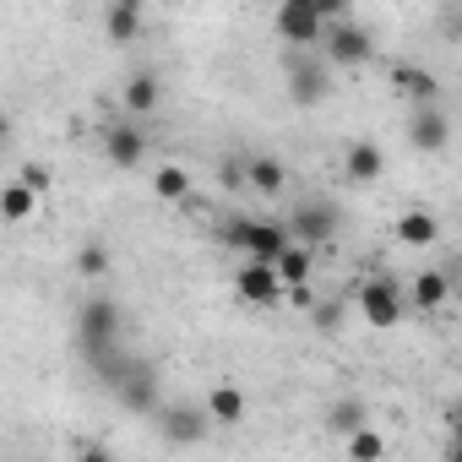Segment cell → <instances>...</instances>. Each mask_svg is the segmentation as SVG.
Returning a JSON list of instances; mask_svg holds the SVG:
<instances>
[{
    "label": "cell",
    "mask_w": 462,
    "mask_h": 462,
    "mask_svg": "<svg viewBox=\"0 0 462 462\" xmlns=\"http://www.w3.org/2000/svg\"><path fill=\"white\" fill-rule=\"evenodd\" d=\"M408 142H413L419 152H446V147H451V115H446L440 104L413 109V115H408Z\"/></svg>",
    "instance_id": "obj_10"
},
{
    "label": "cell",
    "mask_w": 462,
    "mask_h": 462,
    "mask_svg": "<svg viewBox=\"0 0 462 462\" xmlns=\"http://www.w3.org/2000/svg\"><path fill=\"white\" fill-rule=\"evenodd\" d=\"M6 142H12V115L0 109V147H6Z\"/></svg>",
    "instance_id": "obj_30"
},
{
    "label": "cell",
    "mask_w": 462,
    "mask_h": 462,
    "mask_svg": "<svg viewBox=\"0 0 462 462\" xmlns=\"http://www.w3.org/2000/svg\"><path fill=\"white\" fill-rule=\"evenodd\" d=\"M283 300H289L294 310H310V305H316V294H310V283H300V289H283Z\"/></svg>",
    "instance_id": "obj_28"
},
{
    "label": "cell",
    "mask_w": 462,
    "mask_h": 462,
    "mask_svg": "<svg viewBox=\"0 0 462 462\" xmlns=\"http://www.w3.org/2000/svg\"><path fill=\"white\" fill-rule=\"evenodd\" d=\"M289 245H305V251H316V245H332L337 240V207L332 201H321V196H310V201H300L294 212H289Z\"/></svg>",
    "instance_id": "obj_4"
},
{
    "label": "cell",
    "mask_w": 462,
    "mask_h": 462,
    "mask_svg": "<svg viewBox=\"0 0 462 462\" xmlns=\"http://www.w3.org/2000/svg\"><path fill=\"white\" fill-rule=\"evenodd\" d=\"M39 212V196H28L17 180L6 185V190H0V223H28Z\"/></svg>",
    "instance_id": "obj_24"
},
{
    "label": "cell",
    "mask_w": 462,
    "mask_h": 462,
    "mask_svg": "<svg viewBox=\"0 0 462 462\" xmlns=\"http://www.w3.org/2000/svg\"><path fill=\"white\" fill-rule=\"evenodd\" d=\"M435 235H440V217L424 212V207H413V212L397 217V240L402 245H435Z\"/></svg>",
    "instance_id": "obj_20"
},
{
    "label": "cell",
    "mask_w": 462,
    "mask_h": 462,
    "mask_svg": "<svg viewBox=\"0 0 462 462\" xmlns=\"http://www.w3.org/2000/svg\"><path fill=\"white\" fill-rule=\"evenodd\" d=\"M446 300H451V278H446V273H435V267H430V273H419V278H413V289L402 294V305H419V310H440Z\"/></svg>",
    "instance_id": "obj_18"
},
{
    "label": "cell",
    "mask_w": 462,
    "mask_h": 462,
    "mask_svg": "<svg viewBox=\"0 0 462 462\" xmlns=\"http://www.w3.org/2000/svg\"><path fill=\"white\" fill-rule=\"evenodd\" d=\"M316 55H321L327 66H365V60L375 55V33H370V28H359L354 17H343V23H332V28L321 33Z\"/></svg>",
    "instance_id": "obj_5"
},
{
    "label": "cell",
    "mask_w": 462,
    "mask_h": 462,
    "mask_svg": "<svg viewBox=\"0 0 462 462\" xmlns=\"http://www.w3.org/2000/svg\"><path fill=\"white\" fill-rule=\"evenodd\" d=\"M71 462H115V457H109V451H104V446H82V451H77V457H71Z\"/></svg>",
    "instance_id": "obj_29"
},
{
    "label": "cell",
    "mask_w": 462,
    "mask_h": 462,
    "mask_svg": "<svg viewBox=\"0 0 462 462\" xmlns=\"http://www.w3.org/2000/svg\"><path fill=\"white\" fill-rule=\"evenodd\" d=\"M207 419H212V430L223 424V430H235V424H245V413H251V402H245V392L235 386V381H217L212 392H207Z\"/></svg>",
    "instance_id": "obj_13"
},
{
    "label": "cell",
    "mask_w": 462,
    "mask_h": 462,
    "mask_svg": "<svg viewBox=\"0 0 462 462\" xmlns=\"http://www.w3.org/2000/svg\"><path fill=\"white\" fill-rule=\"evenodd\" d=\"M273 28H278V39H283L289 50H316L321 33H327L310 0H283V6L273 12Z\"/></svg>",
    "instance_id": "obj_8"
},
{
    "label": "cell",
    "mask_w": 462,
    "mask_h": 462,
    "mask_svg": "<svg viewBox=\"0 0 462 462\" xmlns=\"http://www.w3.org/2000/svg\"><path fill=\"white\" fill-rule=\"evenodd\" d=\"M104 33H109L115 44H131V39L142 33V6H136V0H120V6L104 12Z\"/></svg>",
    "instance_id": "obj_21"
},
{
    "label": "cell",
    "mask_w": 462,
    "mask_h": 462,
    "mask_svg": "<svg viewBox=\"0 0 462 462\" xmlns=\"http://www.w3.org/2000/svg\"><path fill=\"white\" fill-rule=\"evenodd\" d=\"M397 82H402V93L413 98V109H424V104H435V98H440V77H435V71L402 66V71H397Z\"/></svg>",
    "instance_id": "obj_22"
},
{
    "label": "cell",
    "mask_w": 462,
    "mask_h": 462,
    "mask_svg": "<svg viewBox=\"0 0 462 462\" xmlns=\"http://www.w3.org/2000/svg\"><path fill=\"white\" fill-rule=\"evenodd\" d=\"M283 82L300 109H316L332 98V66L316 50H283Z\"/></svg>",
    "instance_id": "obj_2"
},
{
    "label": "cell",
    "mask_w": 462,
    "mask_h": 462,
    "mask_svg": "<svg viewBox=\"0 0 462 462\" xmlns=\"http://www.w3.org/2000/svg\"><path fill=\"white\" fill-rule=\"evenodd\" d=\"M152 419H158V435H163L169 446H196V440H207V435H212L207 408H201V402H185V397L158 402V408H152Z\"/></svg>",
    "instance_id": "obj_6"
},
{
    "label": "cell",
    "mask_w": 462,
    "mask_h": 462,
    "mask_svg": "<svg viewBox=\"0 0 462 462\" xmlns=\"http://www.w3.org/2000/svg\"><path fill=\"white\" fill-rule=\"evenodd\" d=\"M17 185H23L28 196H44V190L55 185V169H50V163H23V174H17Z\"/></svg>",
    "instance_id": "obj_27"
},
{
    "label": "cell",
    "mask_w": 462,
    "mask_h": 462,
    "mask_svg": "<svg viewBox=\"0 0 462 462\" xmlns=\"http://www.w3.org/2000/svg\"><path fill=\"white\" fill-rule=\"evenodd\" d=\"M402 310H408V305H402V289H397L392 278H370V283L359 289V316H365L370 327L386 332V327L402 321Z\"/></svg>",
    "instance_id": "obj_9"
},
{
    "label": "cell",
    "mask_w": 462,
    "mask_h": 462,
    "mask_svg": "<svg viewBox=\"0 0 462 462\" xmlns=\"http://www.w3.org/2000/svg\"><path fill=\"white\" fill-rule=\"evenodd\" d=\"M235 289H240V300H245V305H256V310H273V305L283 300V283L273 278V267H267V262H240Z\"/></svg>",
    "instance_id": "obj_12"
},
{
    "label": "cell",
    "mask_w": 462,
    "mask_h": 462,
    "mask_svg": "<svg viewBox=\"0 0 462 462\" xmlns=\"http://www.w3.org/2000/svg\"><path fill=\"white\" fill-rule=\"evenodd\" d=\"M343 174H348L354 185L381 180V174H386V152H381V142H370V136L348 142V152H343Z\"/></svg>",
    "instance_id": "obj_14"
},
{
    "label": "cell",
    "mask_w": 462,
    "mask_h": 462,
    "mask_svg": "<svg viewBox=\"0 0 462 462\" xmlns=\"http://www.w3.org/2000/svg\"><path fill=\"white\" fill-rule=\"evenodd\" d=\"M365 424H370V413H365L359 397H332V408H327V430H332L337 440H348V435L365 430Z\"/></svg>",
    "instance_id": "obj_19"
},
{
    "label": "cell",
    "mask_w": 462,
    "mask_h": 462,
    "mask_svg": "<svg viewBox=\"0 0 462 462\" xmlns=\"http://www.w3.org/2000/svg\"><path fill=\"white\" fill-rule=\"evenodd\" d=\"M109 392H115L120 408H131V413H152V408H158V365L131 354L125 370H120V381H115Z\"/></svg>",
    "instance_id": "obj_7"
},
{
    "label": "cell",
    "mask_w": 462,
    "mask_h": 462,
    "mask_svg": "<svg viewBox=\"0 0 462 462\" xmlns=\"http://www.w3.org/2000/svg\"><path fill=\"white\" fill-rule=\"evenodd\" d=\"M343 446H348V462H381V457H386V440H381L370 424H365V430H354Z\"/></svg>",
    "instance_id": "obj_25"
},
{
    "label": "cell",
    "mask_w": 462,
    "mask_h": 462,
    "mask_svg": "<svg viewBox=\"0 0 462 462\" xmlns=\"http://www.w3.org/2000/svg\"><path fill=\"white\" fill-rule=\"evenodd\" d=\"M120 332H125V310H120V300H115V294H93V300H82V310H77L82 365H88L93 354L115 348V343H120Z\"/></svg>",
    "instance_id": "obj_1"
},
{
    "label": "cell",
    "mask_w": 462,
    "mask_h": 462,
    "mask_svg": "<svg viewBox=\"0 0 462 462\" xmlns=\"http://www.w3.org/2000/svg\"><path fill=\"white\" fill-rule=\"evenodd\" d=\"M152 196H158V201H185V196H190V169H180V163H158V174H152Z\"/></svg>",
    "instance_id": "obj_23"
},
{
    "label": "cell",
    "mask_w": 462,
    "mask_h": 462,
    "mask_svg": "<svg viewBox=\"0 0 462 462\" xmlns=\"http://www.w3.org/2000/svg\"><path fill=\"white\" fill-rule=\"evenodd\" d=\"M223 240L235 245L245 262H278L283 256V245H289V235H283V223H273V217H228L223 223Z\"/></svg>",
    "instance_id": "obj_3"
},
{
    "label": "cell",
    "mask_w": 462,
    "mask_h": 462,
    "mask_svg": "<svg viewBox=\"0 0 462 462\" xmlns=\"http://www.w3.org/2000/svg\"><path fill=\"white\" fill-rule=\"evenodd\" d=\"M310 273H316V251H305V245H283V256L273 262V278H278L283 289L310 283Z\"/></svg>",
    "instance_id": "obj_17"
},
{
    "label": "cell",
    "mask_w": 462,
    "mask_h": 462,
    "mask_svg": "<svg viewBox=\"0 0 462 462\" xmlns=\"http://www.w3.org/2000/svg\"><path fill=\"white\" fill-rule=\"evenodd\" d=\"M104 158H109L115 169H136V163L147 158V131H142L136 120H115V125H104Z\"/></svg>",
    "instance_id": "obj_11"
},
{
    "label": "cell",
    "mask_w": 462,
    "mask_h": 462,
    "mask_svg": "<svg viewBox=\"0 0 462 462\" xmlns=\"http://www.w3.org/2000/svg\"><path fill=\"white\" fill-rule=\"evenodd\" d=\"M240 180H245L251 190H262V196H278V190L289 185V163L273 158V152H251V158L240 163Z\"/></svg>",
    "instance_id": "obj_15"
},
{
    "label": "cell",
    "mask_w": 462,
    "mask_h": 462,
    "mask_svg": "<svg viewBox=\"0 0 462 462\" xmlns=\"http://www.w3.org/2000/svg\"><path fill=\"white\" fill-rule=\"evenodd\" d=\"M120 98H125L131 115H158V104H163V77H158V71H131Z\"/></svg>",
    "instance_id": "obj_16"
},
{
    "label": "cell",
    "mask_w": 462,
    "mask_h": 462,
    "mask_svg": "<svg viewBox=\"0 0 462 462\" xmlns=\"http://www.w3.org/2000/svg\"><path fill=\"white\" fill-rule=\"evenodd\" d=\"M109 262H115V251H109L104 240H88V245L77 251V273H82V278H104Z\"/></svg>",
    "instance_id": "obj_26"
}]
</instances>
